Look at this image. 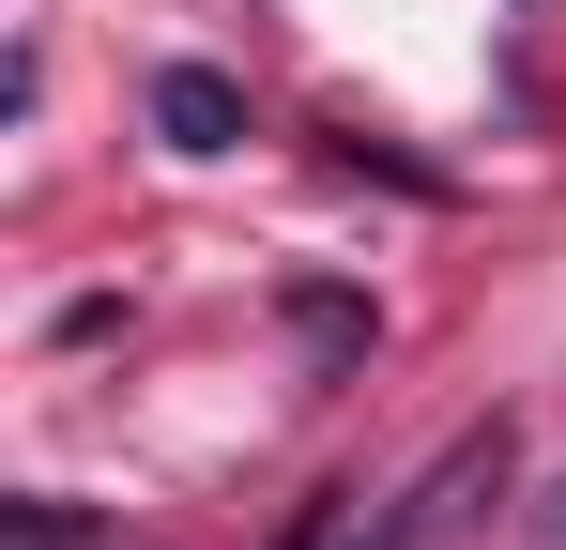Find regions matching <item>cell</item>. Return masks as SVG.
Returning <instances> with one entry per match:
<instances>
[{
    "mask_svg": "<svg viewBox=\"0 0 566 550\" xmlns=\"http://www.w3.org/2000/svg\"><path fill=\"white\" fill-rule=\"evenodd\" d=\"M154 138H169V154H245V77L169 62V77H154Z\"/></svg>",
    "mask_w": 566,
    "mask_h": 550,
    "instance_id": "obj_1",
    "label": "cell"
},
{
    "mask_svg": "<svg viewBox=\"0 0 566 550\" xmlns=\"http://www.w3.org/2000/svg\"><path fill=\"white\" fill-rule=\"evenodd\" d=\"M291 321H306V352H322V367L368 352V306H353V290H291Z\"/></svg>",
    "mask_w": 566,
    "mask_h": 550,
    "instance_id": "obj_2",
    "label": "cell"
},
{
    "mask_svg": "<svg viewBox=\"0 0 566 550\" xmlns=\"http://www.w3.org/2000/svg\"><path fill=\"white\" fill-rule=\"evenodd\" d=\"M93 536V505H62V489H31V505H15V550H77Z\"/></svg>",
    "mask_w": 566,
    "mask_h": 550,
    "instance_id": "obj_3",
    "label": "cell"
},
{
    "mask_svg": "<svg viewBox=\"0 0 566 550\" xmlns=\"http://www.w3.org/2000/svg\"><path fill=\"white\" fill-rule=\"evenodd\" d=\"M337 550H429V520H413V505H382V536H337Z\"/></svg>",
    "mask_w": 566,
    "mask_h": 550,
    "instance_id": "obj_4",
    "label": "cell"
},
{
    "mask_svg": "<svg viewBox=\"0 0 566 550\" xmlns=\"http://www.w3.org/2000/svg\"><path fill=\"white\" fill-rule=\"evenodd\" d=\"M552 550H566V505H552Z\"/></svg>",
    "mask_w": 566,
    "mask_h": 550,
    "instance_id": "obj_5",
    "label": "cell"
}]
</instances>
